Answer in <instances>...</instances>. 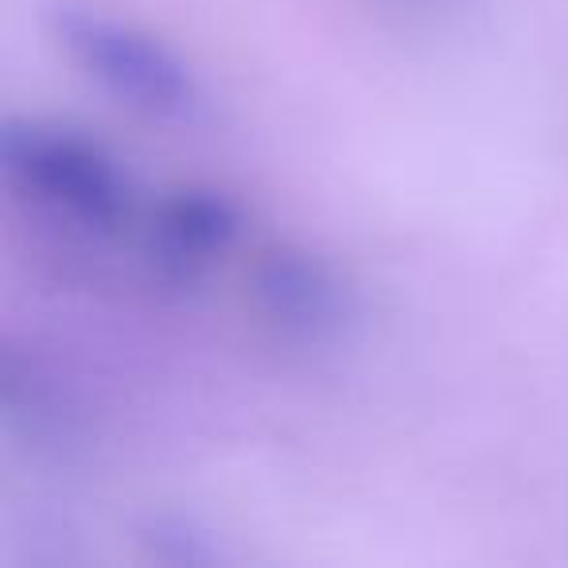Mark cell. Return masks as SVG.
<instances>
[{
    "instance_id": "3957f363",
    "label": "cell",
    "mask_w": 568,
    "mask_h": 568,
    "mask_svg": "<svg viewBox=\"0 0 568 568\" xmlns=\"http://www.w3.org/2000/svg\"><path fill=\"white\" fill-rule=\"evenodd\" d=\"M250 296L281 339L320 347L335 343L358 316L351 281L327 257L301 245H273L253 261Z\"/></svg>"
},
{
    "instance_id": "6da1fadb",
    "label": "cell",
    "mask_w": 568,
    "mask_h": 568,
    "mask_svg": "<svg viewBox=\"0 0 568 568\" xmlns=\"http://www.w3.org/2000/svg\"><path fill=\"white\" fill-rule=\"evenodd\" d=\"M0 164L12 191L63 226L94 237L118 234L133 214V183L105 144L79 129L36 118H9Z\"/></svg>"
},
{
    "instance_id": "5b68a950",
    "label": "cell",
    "mask_w": 568,
    "mask_h": 568,
    "mask_svg": "<svg viewBox=\"0 0 568 568\" xmlns=\"http://www.w3.org/2000/svg\"><path fill=\"white\" fill-rule=\"evenodd\" d=\"M149 541H152V549H156V557L168 560V565H206V560L214 557L211 541L183 518L156 521Z\"/></svg>"
},
{
    "instance_id": "277c9868",
    "label": "cell",
    "mask_w": 568,
    "mask_h": 568,
    "mask_svg": "<svg viewBox=\"0 0 568 568\" xmlns=\"http://www.w3.org/2000/svg\"><path fill=\"white\" fill-rule=\"evenodd\" d=\"M242 234L234 199L211 187H180L164 195L149 222V257L168 281H195L222 261Z\"/></svg>"
},
{
    "instance_id": "7a4b0ae2",
    "label": "cell",
    "mask_w": 568,
    "mask_h": 568,
    "mask_svg": "<svg viewBox=\"0 0 568 568\" xmlns=\"http://www.w3.org/2000/svg\"><path fill=\"white\" fill-rule=\"evenodd\" d=\"M55 36L67 59L121 105L160 121H191L199 82L164 40L90 9H63Z\"/></svg>"
}]
</instances>
